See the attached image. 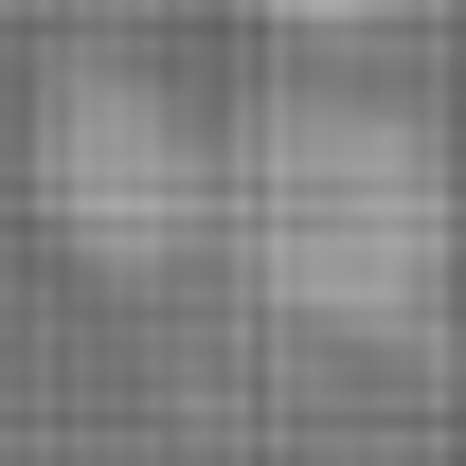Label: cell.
<instances>
[{"mask_svg": "<svg viewBox=\"0 0 466 466\" xmlns=\"http://www.w3.org/2000/svg\"><path fill=\"white\" fill-rule=\"evenodd\" d=\"M251 18H288V36H377V18H412V0H251Z\"/></svg>", "mask_w": 466, "mask_h": 466, "instance_id": "3957f363", "label": "cell"}, {"mask_svg": "<svg viewBox=\"0 0 466 466\" xmlns=\"http://www.w3.org/2000/svg\"><path fill=\"white\" fill-rule=\"evenodd\" d=\"M36 198L90 269H179L216 233V126L179 108L162 72H72L36 126Z\"/></svg>", "mask_w": 466, "mask_h": 466, "instance_id": "7a4b0ae2", "label": "cell"}, {"mask_svg": "<svg viewBox=\"0 0 466 466\" xmlns=\"http://www.w3.org/2000/svg\"><path fill=\"white\" fill-rule=\"evenodd\" d=\"M216 233H233V269L288 323L412 341L466 288V162L395 90H359V72H269L216 126Z\"/></svg>", "mask_w": 466, "mask_h": 466, "instance_id": "6da1fadb", "label": "cell"}]
</instances>
